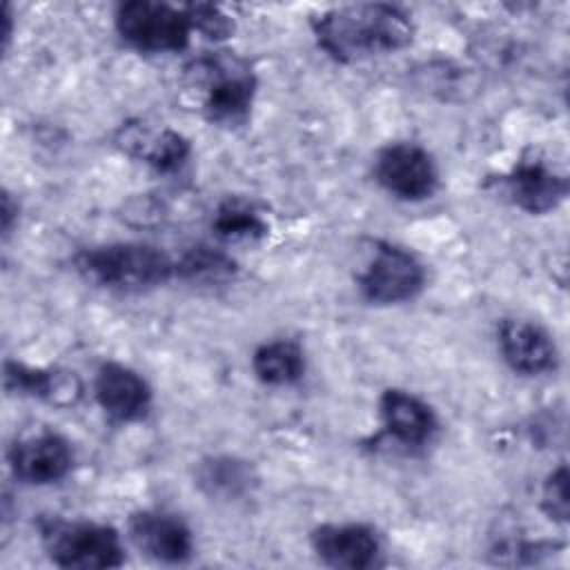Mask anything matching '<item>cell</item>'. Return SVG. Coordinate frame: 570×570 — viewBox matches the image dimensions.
<instances>
[{
    "label": "cell",
    "mask_w": 570,
    "mask_h": 570,
    "mask_svg": "<svg viewBox=\"0 0 570 570\" xmlns=\"http://www.w3.org/2000/svg\"><path fill=\"white\" fill-rule=\"evenodd\" d=\"M189 11V18L194 22V31L203 33L209 40H223L229 38L234 31V22L232 18L216 4H185Z\"/></svg>",
    "instance_id": "cell-22"
},
{
    "label": "cell",
    "mask_w": 570,
    "mask_h": 570,
    "mask_svg": "<svg viewBox=\"0 0 570 570\" xmlns=\"http://www.w3.org/2000/svg\"><path fill=\"white\" fill-rule=\"evenodd\" d=\"M73 269L89 285L118 294H140L176 278L174 258L149 243H107L73 256Z\"/></svg>",
    "instance_id": "cell-2"
},
{
    "label": "cell",
    "mask_w": 570,
    "mask_h": 570,
    "mask_svg": "<svg viewBox=\"0 0 570 570\" xmlns=\"http://www.w3.org/2000/svg\"><path fill=\"white\" fill-rule=\"evenodd\" d=\"M541 510L546 512L548 519L557 523H566L570 514V503H568V468L561 463L554 468L543 485H541Z\"/></svg>",
    "instance_id": "cell-21"
},
{
    "label": "cell",
    "mask_w": 570,
    "mask_h": 570,
    "mask_svg": "<svg viewBox=\"0 0 570 570\" xmlns=\"http://www.w3.org/2000/svg\"><path fill=\"white\" fill-rule=\"evenodd\" d=\"M127 539L140 554L167 566L187 563L194 554V532L185 519L158 508L131 512Z\"/></svg>",
    "instance_id": "cell-9"
},
{
    "label": "cell",
    "mask_w": 570,
    "mask_h": 570,
    "mask_svg": "<svg viewBox=\"0 0 570 570\" xmlns=\"http://www.w3.org/2000/svg\"><path fill=\"white\" fill-rule=\"evenodd\" d=\"M174 272L180 281L220 283L236 274V261L212 245H194L174 258Z\"/></svg>",
    "instance_id": "cell-20"
},
{
    "label": "cell",
    "mask_w": 570,
    "mask_h": 570,
    "mask_svg": "<svg viewBox=\"0 0 570 570\" xmlns=\"http://www.w3.org/2000/svg\"><path fill=\"white\" fill-rule=\"evenodd\" d=\"M372 169L376 183L399 200H425L439 189L434 156L412 140H394L381 147Z\"/></svg>",
    "instance_id": "cell-7"
},
{
    "label": "cell",
    "mask_w": 570,
    "mask_h": 570,
    "mask_svg": "<svg viewBox=\"0 0 570 570\" xmlns=\"http://www.w3.org/2000/svg\"><path fill=\"white\" fill-rule=\"evenodd\" d=\"M94 396L100 410L116 423L142 421L151 410V387L134 367L105 361L94 379Z\"/></svg>",
    "instance_id": "cell-12"
},
{
    "label": "cell",
    "mask_w": 570,
    "mask_h": 570,
    "mask_svg": "<svg viewBox=\"0 0 570 570\" xmlns=\"http://www.w3.org/2000/svg\"><path fill=\"white\" fill-rule=\"evenodd\" d=\"M499 187L508 200L525 214H550L568 196V178L543 160L523 158L499 176Z\"/></svg>",
    "instance_id": "cell-11"
},
{
    "label": "cell",
    "mask_w": 570,
    "mask_h": 570,
    "mask_svg": "<svg viewBox=\"0 0 570 570\" xmlns=\"http://www.w3.org/2000/svg\"><path fill=\"white\" fill-rule=\"evenodd\" d=\"M309 27L316 45L341 65L396 53L414 40L410 13L390 2L330 7L314 16Z\"/></svg>",
    "instance_id": "cell-1"
},
{
    "label": "cell",
    "mask_w": 570,
    "mask_h": 570,
    "mask_svg": "<svg viewBox=\"0 0 570 570\" xmlns=\"http://www.w3.org/2000/svg\"><path fill=\"white\" fill-rule=\"evenodd\" d=\"M118 36L142 53H178L189 47L194 22L187 7L158 0H127L116 7Z\"/></svg>",
    "instance_id": "cell-5"
},
{
    "label": "cell",
    "mask_w": 570,
    "mask_h": 570,
    "mask_svg": "<svg viewBox=\"0 0 570 570\" xmlns=\"http://www.w3.org/2000/svg\"><path fill=\"white\" fill-rule=\"evenodd\" d=\"M40 543L49 561L67 570H107L125 563L122 537L114 525L47 517L38 521Z\"/></svg>",
    "instance_id": "cell-3"
},
{
    "label": "cell",
    "mask_w": 570,
    "mask_h": 570,
    "mask_svg": "<svg viewBox=\"0 0 570 570\" xmlns=\"http://www.w3.org/2000/svg\"><path fill=\"white\" fill-rule=\"evenodd\" d=\"M383 432L405 448H421L432 441L439 430L436 412L421 396L390 387L379 399Z\"/></svg>",
    "instance_id": "cell-14"
},
{
    "label": "cell",
    "mask_w": 570,
    "mask_h": 570,
    "mask_svg": "<svg viewBox=\"0 0 570 570\" xmlns=\"http://www.w3.org/2000/svg\"><path fill=\"white\" fill-rule=\"evenodd\" d=\"M196 488L212 501H240L258 485L252 461L234 454H209L194 465Z\"/></svg>",
    "instance_id": "cell-15"
},
{
    "label": "cell",
    "mask_w": 570,
    "mask_h": 570,
    "mask_svg": "<svg viewBox=\"0 0 570 570\" xmlns=\"http://www.w3.org/2000/svg\"><path fill=\"white\" fill-rule=\"evenodd\" d=\"M18 212H20L18 200H13L11 194L4 189L2 191V216H0V220H2V236L4 238L11 234L13 225L18 223Z\"/></svg>",
    "instance_id": "cell-23"
},
{
    "label": "cell",
    "mask_w": 570,
    "mask_h": 570,
    "mask_svg": "<svg viewBox=\"0 0 570 570\" xmlns=\"http://www.w3.org/2000/svg\"><path fill=\"white\" fill-rule=\"evenodd\" d=\"M203 85V116L214 125H243L254 107L258 80L249 62L234 53H214L196 60L189 69Z\"/></svg>",
    "instance_id": "cell-4"
},
{
    "label": "cell",
    "mask_w": 570,
    "mask_h": 570,
    "mask_svg": "<svg viewBox=\"0 0 570 570\" xmlns=\"http://www.w3.org/2000/svg\"><path fill=\"white\" fill-rule=\"evenodd\" d=\"M116 140L127 154L145 160L151 169H156L160 174L180 169L191 154L189 140L174 129L151 131L142 125L129 122V125L120 127Z\"/></svg>",
    "instance_id": "cell-16"
},
{
    "label": "cell",
    "mask_w": 570,
    "mask_h": 570,
    "mask_svg": "<svg viewBox=\"0 0 570 570\" xmlns=\"http://www.w3.org/2000/svg\"><path fill=\"white\" fill-rule=\"evenodd\" d=\"M9 470L24 485H51L67 479L76 463L73 445L53 430H38L16 439L7 452Z\"/></svg>",
    "instance_id": "cell-8"
},
{
    "label": "cell",
    "mask_w": 570,
    "mask_h": 570,
    "mask_svg": "<svg viewBox=\"0 0 570 570\" xmlns=\"http://www.w3.org/2000/svg\"><path fill=\"white\" fill-rule=\"evenodd\" d=\"M321 563L338 570H370L381 563L379 532L367 523H321L309 534Z\"/></svg>",
    "instance_id": "cell-10"
},
{
    "label": "cell",
    "mask_w": 570,
    "mask_h": 570,
    "mask_svg": "<svg viewBox=\"0 0 570 570\" xmlns=\"http://www.w3.org/2000/svg\"><path fill=\"white\" fill-rule=\"evenodd\" d=\"M212 229L225 243H243L267 236L269 225L249 200L227 198L216 207Z\"/></svg>",
    "instance_id": "cell-19"
},
{
    "label": "cell",
    "mask_w": 570,
    "mask_h": 570,
    "mask_svg": "<svg viewBox=\"0 0 570 570\" xmlns=\"http://www.w3.org/2000/svg\"><path fill=\"white\" fill-rule=\"evenodd\" d=\"M252 372L263 385H294L305 374V354L294 341H265L252 354Z\"/></svg>",
    "instance_id": "cell-18"
},
{
    "label": "cell",
    "mask_w": 570,
    "mask_h": 570,
    "mask_svg": "<svg viewBox=\"0 0 570 570\" xmlns=\"http://www.w3.org/2000/svg\"><path fill=\"white\" fill-rule=\"evenodd\" d=\"M361 296L372 305H401L425 287V265L414 252L390 240H376L374 254L356 276Z\"/></svg>",
    "instance_id": "cell-6"
},
{
    "label": "cell",
    "mask_w": 570,
    "mask_h": 570,
    "mask_svg": "<svg viewBox=\"0 0 570 570\" xmlns=\"http://www.w3.org/2000/svg\"><path fill=\"white\" fill-rule=\"evenodd\" d=\"M497 343L503 361L523 376H543L559 365V352L552 336L525 318H501Z\"/></svg>",
    "instance_id": "cell-13"
},
{
    "label": "cell",
    "mask_w": 570,
    "mask_h": 570,
    "mask_svg": "<svg viewBox=\"0 0 570 570\" xmlns=\"http://www.w3.org/2000/svg\"><path fill=\"white\" fill-rule=\"evenodd\" d=\"M4 387L13 394L42 399L56 405H71L82 392L73 372L33 367L20 361H4Z\"/></svg>",
    "instance_id": "cell-17"
}]
</instances>
